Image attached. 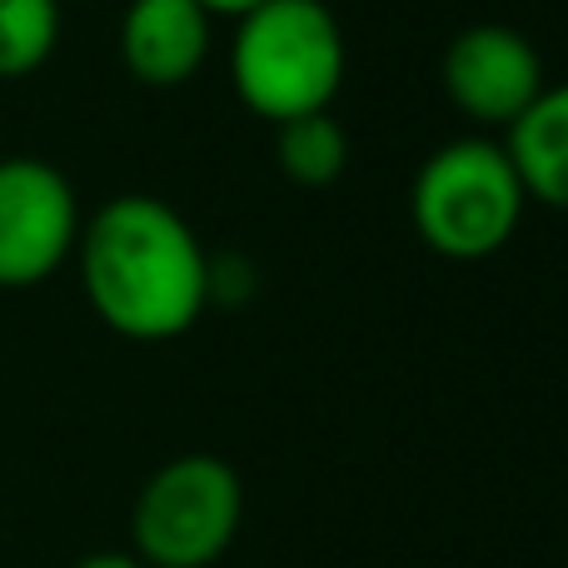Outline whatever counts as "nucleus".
Returning a JSON list of instances; mask_svg holds the SVG:
<instances>
[{"label": "nucleus", "instance_id": "39448f33", "mask_svg": "<svg viewBox=\"0 0 568 568\" xmlns=\"http://www.w3.org/2000/svg\"><path fill=\"white\" fill-rule=\"evenodd\" d=\"M80 240V205L50 160H0V290L50 280Z\"/></svg>", "mask_w": 568, "mask_h": 568}, {"label": "nucleus", "instance_id": "423d86ee", "mask_svg": "<svg viewBox=\"0 0 568 568\" xmlns=\"http://www.w3.org/2000/svg\"><path fill=\"white\" fill-rule=\"evenodd\" d=\"M444 90L464 115L514 125L544 90V60L514 26H469L444 50Z\"/></svg>", "mask_w": 568, "mask_h": 568}, {"label": "nucleus", "instance_id": "f03ea898", "mask_svg": "<svg viewBox=\"0 0 568 568\" xmlns=\"http://www.w3.org/2000/svg\"><path fill=\"white\" fill-rule=\"evenodd\" d=\"M230 75L240 100L275 125L329 110L344 85L339 20L320 0H265L240 16Z\"/></svg>", "mask_w": 568, "mask_h": 568}, {"label": "nucleus", "instance_id": "6e6552de", "mask_svg": "<svg viewBox=\"0 0 568 568\" xmlns=\"http://www.w3.org/2000/svg\"><path fill=\"white\" fill-rule=\"evenodd\" d=\"M504 150L539 205L568 210V80L539 90V100L509 125Z\"/></svg>", "mask_w": 568, "mask_h": 568}, {"label": "nucleus", "instance_id": "7ed1b4c3", "mask_svg": "<svg viewBox=\"0 0 568 568\" xmlns=\"http://www.w3.org/2000/svg\"><path fill=\"white\" fill-rule=\"evenodd\" d=\"M524 200L529 190H524L509 150L494 140H454L419 165L414 225L434 255L474 265V260L499 255L514 240Z\"/></svg>", "mask_w": 568, "mask_h": 568}, {"label": "nucleus", "instance_id": "9b49d317", "mask_svg": "<svg viewBox=\"0 0 568 568\" xmlns=\"http://www.w3.org/2000/svg\"><path fill=\"white\" fill-rule=\"evenodd\" d=\"M75 568H145L135 559V554H115V549H105V554H85Z\"/></svg>", "mask_w": 568, "mask_h": 568}, {"label": "nucleus", "instance_id": "0eeeda50", "mask_svg": "<svg viewBox=\"0 0 568 568\" xmlns=\"http://www.w3.org/2000/svg\"><path fill=\"white\" fill-rule=\"evenodd\" d=\"M210 10L200 0H130L120 20V55L140 85H185L210 55Z\"/></svg>", "mask_w": 568, "mask_h": 568}, {"label": "nucleus", "instance_id": "f8f14e48", "mask_svg": "<svg viewBox=\"0 0 568 568\" xmlns=\"http://www.w3.org/2000/svg\"><path fill=\"white\" fill-rule=\"evenodd\" d=\"M200 6H205L210 16H230V20H240V16H250L255 6H265V0H200Z\"/></svg>", "mask_w": 568, "mask_h": 568}, {"label": "nucleus", "instance_id": "20e7f679", "mask_svg": "<svg viewBox=\"0 0 568 568\" xmlns=\"http://www.w3.org/2000/svg\"><path fill=\"white\" fill-rule=\"evenodd\" d=\"M245 489L215 454H185L150 474L135 499V549L155 568H210L235 544Z\"/></svg>", "mask_w": 568, "mask_h": 568}, {"label": "nucleus", "instance_id": "f257e3e1", "mask_svg": "<svg viewBox=\"0 0 568 568\" xmlns=\"http://www.w3.org/2000/svg\"><path fill=\"white\" fill-rule=\"evenodd\" d=\"M80 284L100 324L135 344L195 329L210 304V260L195 230L155 195H120L80 225Z\"/></svg>", "mask_w": 568, "mask_h": 568}, {"label": "nucleus", "instance_id": "9d476101", "mask_svg": "<svg viewBox=\"0 0 568 568\" xmlns=\"http://www.w3.org/2000/svg\"><path fill=\"white\" fill-rule=\"evenodd\" d=\"M60 0H0V80H20L55 55Z\"/></svg>", "mask_w": 568, "mask_h": 568}, {"label": "nucleus", "instance_id": "1a4fd4ad", "mask_svg": "<svg viewBox=\"0 0 568 568\" xmlns=\"http://www.w3.org/2000/svg\"><path fill=\"white\" fill-rule=\"evenodd\" d=\"M275 155H280V170L294 180V185L324 190L344 175V165H349V140H344V130L334 125L324 110H314V115L284 120L280 135H275Z\"/></svg>", "mask_w": 568, "mask_h": 568}]
</instances>
